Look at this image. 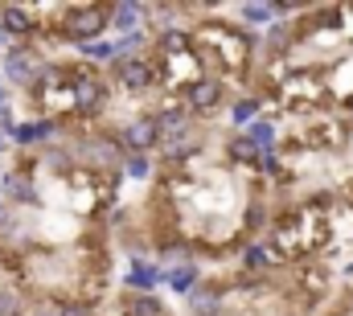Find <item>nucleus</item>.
<instances>
[{
	"label": "nucleus",
	"instance_id": "6e6552de",
	"mask_svg": "<svg viewBox=\"0 0 353 316\" xmlns=\"http://www.w3.org/2000/svg\"><path fill=\"white\" fill-rule=\"evenodd\" d=\"M94 316H181V313H176L173 300L161 296V292H123V288H115L94 308Z\"/></svg>",
	"mask_w": 353,
	"mask_h": 316
},
{
	"label": "nucleus",
	"instance_id": "ddd939ff",
	"mask_svg": "<svg viewBox=\"0 0 353 316\" xmlns=\"http://www.w3.org/2000/svg\"><path fill=\"white\" fill-rule=\"evenodd\" d=\"M29 308H33L29 296L0 271V316H29Z\"/></svg>",
	"mask_w": 353,
	"mask_h": 316
},
{
	"label": "nucleus",
	"instance_id": "423d86ee",
	"mask_svg": "<svg viewBox=\"0 0 353 316\" xmlns=\"http://www.w3.org/2000/svg\"><path fill=\"white\" fill-rule=\"evenodd\" d=\"M333 263H288L255 242L243 259L214 267L189 296L176 300L181 316H321L337 292Z\"/></svg>",
	"mask_w": 353,
	"mask_h": 316
},
{
	"label": "nucleus",
	"instance_id": "39448f33",
	"mask_svg": "<svg viewBox=\"0 0 353 316\" xmlns=\"http://www.w3.org/2000/svg\"><path fill=\"white\" fill-rule=\"evenodd\" d=\"M251 99L271 124L353 115V0L292 4L271 21Z\"/></svg>",
	"mask_w": 353,
	"mask_h": 316
},
{
	"label": "nucleus",
	"instance_id": "f03ea898",
	"mask_svg": "<svg viewBox=\"0 0 353 316\" xmlns=\"http://www.w3.org/2000/svg\"><path fill=\"white\" fill-rule=\"evenodd\" d=\"M119 259L205 271L243 259L267 235L263 152L230 124L193 128L152 157V172L111 218Z\"/></svg>",
	"mask_w": 353,
	"mask_h": 316
},
{
	"label": "nucleus",
	"instance_id": "4468645a",
	"mask_svg": "<svg viewBox=\"0 0 353 316\" xmlns=\"http://www.w3.org/2000/svg\"><path fill=\"white\" fill-rule=\"evenodd\" d=\"M29 316H58V308H50V304H33Z\"/></svg>",
	"mask_w": 353,
	"mask_h": 316
},
{
	"label": "nucleus",
	"instance_id": "9b49d317",
	"mask_svg": "<svg viewBox=\"0 0 353 316\" xmlns=\"http://www.w3.org/2000/svg\"><path fill=\"white\" fill-rule=\"evenodd\" d=\"M337 292H333V300L325 304V313L321 316H353V259L345 267H337Z\"/></svg>",
	"mask_w": 353,
	"mask_h": 316
},
{
	"label": "nucleus",
	"instance_id": "0eeeda50",
	"mask_svg": "<svg viewBox=\"0 0 353 316\" xmlns=\"http://www.w3.org/2000/svg\"><path fill=\"white\" fill-rule=\"evenodd\" d=\"M12 99H17L12 107L21 119L50 124L58 136L99 128L115 107V90L103 75V66H94L79 54H50L46 66L33 75V82L17 90Z\"/></svg>",
	"mask_w": 353,
	"mask_h": 316
},
{
	"label": "nucleus",
	"instance_id": "f8f14e48",
	"mask_svg": "<svg viewBox=\"0 0 353 316\" xmlns=\"http://www.w3.org/2000/svg\"><path fill=\"white\" fill-rule=\"evenodd\" d=\"M201 275H205V267H197V263H176V267H169V284H165V288L181 300V296H189V292L197 288Z\"/></svg>",
	"mask_w": 353,
	"mask_h": 316
},
{
	"label": "nucleus",
	"instance_id": "1a4fd4ad",
	"mask_svg": "<svg viewBox=\"0 0 353 316\" xmlns=\"http://www.w3.org/2000/svg\"><path fill=\"white\" fill-rule=\"evenodd\" d=\"M46 50H37V46H29V41H12L8 50H4V58H0V75H4V90L12 86V90H25L33 75L46 66Z\"/></svg>",
	"mask_w": 353,
	"mask_h": 316
},
{
	"label": "nucleus",
	"instance_id": "7ed1b4c3",
	"mask_svg": "<svg viewBox=\"0 0 353 316\" xmlns=\"http://www.w3.org/2000/svg\"><path fill=\"white\" fill-rule=\"evenodd\" d=\"M267 235L275 259L333 263L353 246V115L279 124L263 157Z\"/></svg>",
	"mask_w": 353,
	"mask_h": 316
},
{
	"label": "nucleus",
	"instance_id": "9d476101",
	"mask_svg": "<svg viewBox=\"0 0 353 316\" xmlns=\"http://www.w3.org/2000/svg\"><path fill=\"white\" fill-rule=\"evenodd\" d=\"M169 284V267L152 263V259H123V271H119V284L123 292H161Z\"/></svg>",
	"mask_w": 353,
	"mask_h": 316
},
{
	"label": "nucleus",
	"instance_id": "f257e3e1",
	"mask_svg": "<svg viewBox=\"0 0 353 316\" xmlns=\"http://www.w3.org/2000/svg\"><path fill=\"white\" fill-rule=\"evenodd\" d=\"M128 177L62 136L0 164V271L50 308H99L119 284L111 218Z\"/></svg>",
	"mask_w": 353,
	"mask_h": 316
},
{
	"label": "nucleus",
	"instance_id": "20e7f679",
	"mask_svg": "<svg viewBox=\"0 0 353 316\" xmlns=\"http://www.w3.org/2000/svg\"><path fill=\"white\" fill-rule=\"evenodd\" d=\"M152 99L176 107L201 128L226 124L230 111L251 99L259 75V33L247 29L230 4H144V46H140Z\"/></svg>",
	"mask_w": 353,
	"mask_h": 316
},
{
	"label": "nucleus",
	"instance_id": "2eb2a0df",
	"mask_svg": "<svg viewBox=\"0 0 353 316\" xmlns=\"http://www.w3.org/2000/svg\"><path fill=\"white\" fill-rule=\"evenodd\" d=\"M4 160H8V140L0 136V164H4Z\"/></svg>",
	"mask_w": 353,
	"mask_h": 316
}]
</instances>
